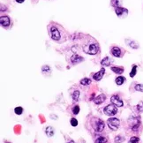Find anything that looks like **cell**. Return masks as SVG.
I'll return each mask as SVG.
<instances>
[{"mask_svg": "<svg viewBox=\"0 0 143 143\" xmlns=\"http://www.w3.org/2000/svg\"><path fill=\"white\" fill-rule=\"evenodd\" d=\"M129 124H130L132 130L134 131V132H137L139 130V127H140V119L138 117L132 116L130 119H129Z\"/></svg>", "mask_w": 143, "mask_h": 143, "instance_id": "277c9868", "label": "cell"}, {"mask_svg": "<svg viewBox=\"0 0 143 143\" xmlns=\"http://www.w3.org/2000/svg\"><path fill=\"white\" fill-rule=\"evenodd\" d=\"M104 73H105V69L104 68H102L100 71L98 72V73H96L95 74H94V76H93V79H94L95 80H96V81L101 80V79H103V75H104Z\"/></svg>", "mask_w": 143, "mask_h": 143, "instance_id": "9c48e42d", "label": "cell"}, {"mask_svg": "<svg viewBox=\"0 0 143 143\" xmlns=\"http://www.w3.org/2000/svg\"><path fill=\"white\" fill-rule=\"evenodd\" d=\"M111 70L112 72H114L115 73H118V74H121V73H124V68L123 67H111Z\"/></svg>", "mask_w": 143, "mask_h": 143, "instance_id": "e0dca14e", "label": "cell"}, {"mask_svg": "<svg viewBox=\"0 0 143 143\" xmlns=\"http://www.w3.org/2000/svg\"><path fill=\"white\" fill-rule=\"evenodd\" d=\"M140 142V138L136 136H132L130 138V140H129V143H139Z\"/></svg>", "mask_w": 143, "mask_h": 143, "instance_id": "7402d4cb", "label": "cell"}, {"mask_svg": "<svg viewBox=\"0 0 143 143\" xmlns=\"http://www.w3.org/2000/svg\"><path fill=\"white\" fill-rule=\"evenodd\" d=\"M49 35L51 36V39L54 41L58 42L61 38V34L59 29L57 28V27H56L55 25H50L49 26Z\"/></svg>", "mask_w": 143, "mask_h": 143, "instance_id": "3957f363", "label": "cell"}, {"mask_svg": "<svg viewBox=\"0 0 143 143\" xmlns=\"http://www.w3.org/2000/svg\"><path fill=\"white\" fill-rule=\"evenodd\" d=\"M24 1H25V0H16V2H17V3H19V4L23 3Z\"/></svg>", "mask_w": 143, "mask_h": 143, "instance_id": "1f68e13d", "label": "cell"}, {"mask_svg": "<svg viewBox=\"0 0 143 143\" xmlns=\"http://www.w3.org/2000/svg\"><path fill=\"white\" fill-rule=\"evenodd\" d=\"M111 5H113L115 8L119 6V2L118 0H111Z\"/></svg>", "mask_w": 143, "mask_h": 143, "instance_id": "4dcf8cb0", "label": "cell"}, {"mask_svg": "<svg viewBox=\"0 0 143 143\" xmlns=\"http://www.w3.org/2000/svg\"><path fill=\"white\" fill-rule=\"evenodd\" d=\"M137 108V110L139 111V112H143V102H140L137 104L136 106Z\"/></svg>", "mask_w": 143, "mask_h": 143, "instance_id": "d4e9b609", "label": "cell"}, {"mask_svg": "<svg viewBox=\"0 0 143 143\" xmlns=\"http://www.w3.org/2000/svg\"><path fill=\"white\" fill-rule=\"evenodd\" d=\"M105 99H106V96H105V95L101 94V95H99L98 96H97L96 98L95 99L94 102H95V104H101L102 103L104 102Z\"/></svg>", "mask_w": 143, "mask_h": 143, "instance_id": "4fadbf2b", "label": "cell"}, {"mask_svg": "<svg viewBox=\"0 0 143 143\" xmlns=\"http://www.w3.org/2000/svg\"><path fill=\"white\" fill-rule=\"evenodd\" d=\"M126 42H127V43H129L128 45L130 47H132V49H138V48H139V45H138V43H137L136 42H134V41H129V40H126Z\"/></svg>", "mask_w": 143, "mask_h": 143, "instance_id": "ac0fdd59", "label": "cell"}, {"mask_svg": "<svg viewBox=\"0 0 143 143\" xmlns=\"http://www.w3.org/2000/svg\"><path fill=\"white\" fill-rule=\"evenodd\" d=\"M126 81V78L123 76H119L118 78L116 79V80H115V82H116L117 85H118V86H121V85L123 84V83Z\"/></svg>", "mask_w": 143, "mask_h": 143, "instance_id": "2e32d148", "label": "cell"}, {"mask_svg": "<svg viewBox=\"0 0 143 143\" xmlns=\"http://www.w3.org/2000/svg\"><path fill=\"white\" fill-rule=\"evenodd\" d=\"M71 125H72V126H73V127L78 126V121H77V119L76 118H72L71 119Z\"/></svg>", "mask_w": 143, "mask_h": 143, "instance_id": "f546056e", "label": "cell"}, {"mask_svg": "<svg viewBox=\"0 0 143 143\" xmlns=\"http://www.w3.org/2000/svg\"><path fill=\"white\" fill-rule=\"evenodd\" d=\"M111 53H112V55L116 57H120L121 56H122V50H121L120 48L117 47V46L113 47L112 49H111Z\"/></svg>", "mask_w": 143, "mask_h": 143, "instance_id": "30bf717a", "label": "cell"}, {"mask_svg": "<svg viewBox=\"0 0 143 143\" xmlns=\"http://www.w3.org/2000/svg\"><path fill=\"white\" fill-rule=\"evenodd\" d=\"M83 50L87 54L89 55H95L99 50V47L96 43H89L83 45Z\"/></svg>", "mask_w": 143, "mask_h": 143, "instance_id": "6da1fadb", "label": "cell"}, {"mask_svg": "<svg viewBox=\"0 0 143 143\" xmlns=\"http://www.w3.org/2000/svg\"><path fill=\"white\" fill-rule=\"evenodd\" d=\"M79 107L78 105H76V106H74L73 108V113L74 115H77V114H79Z\"/></svg>", "mask_w": 143, "mask_h": 143, "instance_id": "f1b7e54d", "label": "cell"}, {"mask_svg": "<svg viewBox=\"0 0 143 143\" xmlns=\"http://www.w3.org/2000/svg\"><path fill=\"white\" fill-rule=\"evenodd\" d=\"M42 71L43 72V73H50V68H49V66H48V65H44V66H43V68H42Z\"/></svg>", "mask_w": 143, "mask_h": 143, "instance_id": "83f0119b", "label": "cell"}, {"mask_svg": "<svg viewBox=\"0 0 143 143\" xmlns=\"http://www.w3.org/2000/svg\"><path fill=\"white\" fill-rule=\"evenodd\" d=\"M107 142V139L105 138V137H98V138L96 139V140L95 141V143H106Z\"/></svg>", "mask_w": 143, "mask_h": 143, "instance_id": "44dd1931", "label": "cell"}, {"mask_svg": "<svg viewBox=\"0 0 143 143\" xmlns=\"http://www.w3.org/2000/svg\"><path fill=\"white\" fill-rule=\"evenodd\" d=\"M90 83H91V80L87 78L82 79L80 80V84L83 85V86H88V85H90Z\"/></svg>", "mask_w": 143, "mask_h": 143, "instance_id": "ffe728a7", "label": "cell"}, {"mask_svg": "<svg viewBox=\"0 0 143 143\" xmlns=\"http://www.w3.org/2000/svg\"><path fill=\"white\" fill-rule=\"evenodd\" d=\"M83 60H84V59H83L82 57H80V56H79V55H77V54L73 55V57H71V61H72V63H73V64L80 63V62H82Z\"/></svg>", "mask_w": 143, "mask_h": 143, "instance_id": "7c38bea8", "label": "cell"}, {"mask_svg": "<svg viewBox=\"0 0 143 143\" xmlns=\"http://www.w3.org/2000/svg\"><path fill=\"white\" fill-rule=\"evenodd\" d=\"M0 23H1L2 27H7L10 25V23H11L10 18L8 16H1V18H0Z\"/></svg>", "mask_w": 143, "mask_h": 143, "instance_id": "ba28073f", "label": "cell"}, {"mask_svg": "<svg viewBox=\"0 0 143 143\" xmlns=\"http://www.w3.org/2000/svg\"><path fill=\"white\" fill-rule=\"evenodd\" d=\"M118 112V108L114 104H109L104 108V113L107 116H114Z\"/></svg>", "mask_w": 143, "mask_h": 143, "instance_id": "8992f818", "label": "cell"}, {"mask_svg": "<svg viewBox=\"0 0 143 143\" xmlns=\"http://www.w3.org/2000/svg\"><path fill=\"white\" fill-rule=\"evenodd\" d=\"M91 126L94 128L95 131L98 132H101L104 129V122L103 120H101L100 118H93L92 121H91Z\"/></svg>", "mask_w": 143, "mask_h": 143, "instance_id": "7a4b0ae2", "label": "cell"}, {"mask_svg": "<svg viewBox=\"0 0 143 143\" xmlns=\"http://www.w3.org/2000/svg\"><path fill=\"white\" fill-rule=\"evenodd\" d=\"M136 72H137V65H134L132 66V71H131V73H130V77H134L135 76V74H136Z\"/></svg>", "mask_w": 143, "mask_h": 143, "instance_id": "cb8c5ba5", "label": "cell"}, {"mask_svg": "<svg viewBox=\"0 0 143 143\" xmlns=\"http://www.w3.org/2000/svg\"><path fill=\"white\" fill-rule=\"evenodd\" d=\"M107 124L112 131H117L119 127V125H120V121L116 118H111L107 120Z\"/></svg>", "mask_w": 143, "mask_h": 143, "instance_id": "5b68a950", "label": "cell"}, {"mask_svg": "<svg viewBox=\"0 0 143 143\" xmlns=\"http://www.w3.org/2000/svg\"><path fill=\"white\" fill-rule=\"evenodd\" d=\"M124 140H125V138L124 137H122V136H117L116 138H115V142L116 143H121V142H123L124 141Z\"/></svg>", "mask_w": 143, "mask_h": 143, "instance_id": "484cf974", "label": "cell"}, {"mask_svg": "<svg viewBox=\"0 0 143 143\" xmlns=\"http://www.w3.org/2000/svg\"><path fill=\"white\" fill-rule=\"evenodd\" d=\"M112 62H113L112 59H110V57H104V58H103V60H102V62H101V65H104V66H109V65H110Z\"/></svg>", "mask_w": 143, "mask_h": 143, "instance_id": "9a60e30c", "label": "cell"}, {"mask_svg": "<svg viewBox=\"0 0 143 143\" xmlns=\"http://www.w3.org/2000/svg\"><path fill=\"white\" fill-rule=\"evenodd\" d=\"M14 112H15V114H17V115H21L22 114V112H23L22 107H21V106L16 107V108L14 109Z\"/></svg>", "mask_w": 143, "mask_h": 143, "instance_id": "603a6c76", "label": "cell"}, {"mask_svg": "<svg viewBox=\"0 0 143 143\" xmlns=\"http://www.w3.org/2000/svg\"><path fill=\"white\" fill-rule=\"evenodd\" d=\"M44 132H45V134H46V135L48 137H51L52 135H54V129H53L51 126L45 127Z\"/></svg>", "mask_w": 143, "mask_h": 143, "instance_id": "5bb4252c", "label": "cell"}, {"mask_svg": "<svg viewBox=\"0 0 143 143\" xmlns=\"http://www.w3.org/2000/svg\"><path fill=\"white\" fill-rule=\"evenodd\" d=\"M72 97H73V100L74 101V102H77L79 97V91L75 90L74 92L73 93V95H72Z\"/></svg>", "mask_w": 143, "mask_h": 143, "instance_id": "d6986e66", "label": "cell"}, {"mask_svg": "<svg viewBox=\"0 0 143 143\" xmlns=\"http://www.w3.org/2000/svg\"><path fill=\"white\" fill-rule=\"evenodd\" d=\"M135 90L136 91H140V92H143V84H137L136 86L134 87Z\"/></svg>", "mask_w": 143, "mask_h": 143, "instance_id": "4316f807", "label": "cell"}, {"mask_svg": "<svg viewBox=\"0 0 143 143\" xmlns=\"http://www.w3.org/2000/svg\"><path fill=\"white\" fill-rule=\"evenodd\" d=\"M110 101H111V103H112V104L116 105L117 107H122L123 105H124V103H123V101L119 98L118 95H112L110 98Z\"/></svg>", "mask_w": 143, "mask_h": 143, "instance_id": "52a82bcc", "label": "cell"}, {"mask_svg": "<svg viewBox=\"0 0 143 143\" xmlns=\"http://www.w3.org/2000/svg\"><path fill=\"white\" fill-rule=\"evenodd\" d=\"M115 13H116V14L118 16V17H120V16H122L124 13H126L127 14L128 13V10L126 9V8H123V7H116L115 8Z\"/></svg>", "mask_w": 143, "mask_h": 143, "instance_id": "8fae6325", "label": "cell"}]
</instances>
